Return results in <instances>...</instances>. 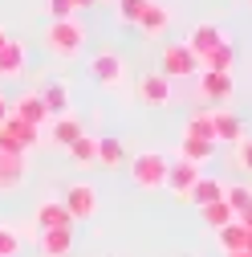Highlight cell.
<instances>
[{
  "instance_id": "6da1fadb",
  "label": "cell",
  "mask_w": 252,
  "mask_h": 257,
  "mask_svg": "<svg viewBox=\"0 0 252 257\" xmlns=\"http://www.w3.org/2000/svg\"><path fill=\"white\" fill-rule=\"evenodd\" d=\"M45 49H49L53 57H61V61L82 57V49H86V25H82L78 17H70V21H49V29H45Z\"/></svg>"
},
{
  "instance_id": "7a4b0ae2",
  "label": "cell",
  "mask_w": 252,
  "mask_h": 257,
  "mask_svg": "<svg viewBox=\"0 0 252 257\" xmlns=\"http://www.w3.org/2000/svg\"><path fill=\"white\" fill-rule=\"evenodd\" d=\"M167 164H171V159H167L163 151H138L134 164H130V180H134V188H142V192L167 188Z\"/></svg>"
},
{
  "instance_id": "3957f363",
  "label": "cell",
  "mask_w": 252,
  "mask_h": 257,
  "mask_svg": "<svg viewBox=\"0 0 252 257\" xmlns=\"http://www.w3.org/2000/svg\"><path fill=\"white\" fill-rule=\"evenodd\" d=\"M159 74H163V78H192V74H200V57L187 49L183 41L163 45V49H159Z\"/></svg>"
},
{
  "instance_id": "277c9868",
  "label": "cell",
  "mask_w": 252,
  "mask_h": 257,
  "mask_svg": "<svg viewBox=\"0 0 252 257\" xmlns=\"http://www.w3.org/2000/svg\"><path fill=\"white\" fill-rule=\"evenodd\" d=\"M8 114L12 118H20L24 126H33V131H41L45 122H53V114L45 110V102H41V94L37 90H28V94H20V98L8 106Z\"/></svg>"
},
{
  "instance_id": "5b68a950",
  "label": "cell",
  "mask_w": 252,
  "mask_h": 257,
  "mask_svg": "<svg viewBox=\"0 0 252 257\" xmlns=\"http://www.w3.org/2000/svg\"><path fill=\"white\" fill-rule=\"evenodd\" d=\"M61 204H66V212H70L74 224L78 220H90L94 212H98V192H94L90 184H70V192L61 196Z\"/></svg>"
},
{
  "instance_id": "8992f818",
  "label": "cell",
  "mask_w": 252,
  "mask_h": 257,
  "mask_svg": "<svg viewBox=\"0 0 252 257\" xmlns=\"http://www.w3.org/2000/svg\"><path fill=\"white\" fill-rule=\"evenodd\" d=\"M122 74H126L122 53L102 49V53H94V57H90V78H94V82H102V86H118V82H122Z\"/></svg>"
},
{
  "instance_id": "52a82bcc",
  "label": "cell",
  "mask_w": 252,
  "mask_h": 257,
  "mask_svg": "<svg viewBox=\"0 0 252 257\" xmlns=\"http://www.w3.org/2000/svg\"><path fill=\"white\" fill-rule=\"evenodd\" d=\"M70 212H66V204L61 200H41L37 204V212H33V229L37 233H53V229H70Z\"/></svg>"
},
{
  "instance_id": "ba28073f",
  "label": "cell",
  "mask_w": 252,
  "mask_h": 257,
  "mask_svg": "<svg viewBox=\"0 0 252 257\" xmlns=\"http://www.w3.org/2000/svg\"><path fill=\"white\" fill-rule=\"evenodd\" d=\"M24 70H28V49H24V41L8 37V45L0 49V78L12 82V78H24Z\"/></svg>"
},
{
  "instance_id": "9c48e42d",
  "label": "cell",
  "mask_w": 252,
  "mask_h": 257,
  "mask_svg": "<svg viewBox=\"0 0 252 257\" xmlns=\"http://www.w3.org/2000/svg\"><path fill=\"white\" fill-rule=\"evenodd\" d=\"M212 135H216V147L220 143H240L244 139V122H240V114H232V110H212Z\"/></svg>"
},
{
  "instance_id": "30bf717a",
  "label": "cell",
  "mask_w": 252,
  "mask_h": 257,
  "mask_svg": "<svg viewBox=\"0 0 252 257\" xmlns=\"http://www.w3.org/2000/svg\"><path fill=\"white\" fill-rule=\"evenodd\" d=\"M220 41H224V33H220L216 25H208V21H204V25H192V29H187V37H183V45L192 49L196 57H208Z\"/></svg>"
},
{
  "instance_id": "8fae6325",
  "label": "cell",
  "mask_w": 252,
  "mask_h": 257,
  "mask_svg": "<svg viewBox=\"0 0 252 257\" xmlns=\"http://www.w3.org/2000/svg\"><path fill=\"white\" fill-rule=\"evenodd\" d=\"M196 180H200V168L196 164H187V159H171V164H167V188L175 192V196L187 200V192L196 188Z\"/></svg>"
},
{
  "instance_id": "7c38bea8",
  "label": "cell",
  "mask_w": 252,
  "mask_h": 257,
  "mask_svg": "<svg viewBox=\"0 0 252 257\" xmlns=\"http://www.w3.org/2000/svg\"><path fill=\"white\" fill-rule=\"evenodd\" d=\"M138 98L146 106H167L171 102V82L163 74H142L138 78Z\"/></svg>"
},
{
  "instance_id": "4fadbf2b",
  "label": "cell",
  "mask_w": 252,
  "mask_h": 257,
  "mask_svg": "<svg viewBox=\"0 0 252 257\" xmlns=\"http://www.w3.org/2000/svg\"><path fill=\"white\" fill-rule=\"evenodd\" d=\"M24 172H28V155H4V151H0V192L20 188Z\"/></svg>"
},
{
  "instance_id": "5bb4252c",
  "label": "cell",
  "mask_w": 252,
  "mask_h": 257,
  "mask_svg": "<svg viewBox=\"0 0 252 257\" xmlns=\"http://www.w3.org/2000/svg\"><path fill=\"white\" fill-rule=\"evenodd\" d=\"M86 131H82V122H78V114H61V118H53V131H49V143L53 147H74L78 139H82Z\"/></svg>"
},
{
  "instance_id": "9a60e30c",
  "label": "cell",
  "mask_w": 252,
  "mask_h": 257,
  "mask_svg": "<svg viewBox=\"0 0 252 257\" xmlns=\"http://www.w3.org/2000/svg\"><path fill=\"white\" fill-rule=\"evenodd\" d=\"M187 200H192L196 208H208V204H216V200H224V180H216V176H200L196 188L187 192Z\"/></svg>"
},
{
  "instance_id": "2e32d148",
  "label": "cell",
  "mask_w": 252,
  "mask_h": 257,
  "mask_svg": "<svg viewBox=\"0 0 252 257\" xmlns=\"http://www.w3.org/2000/svg\"><path fill=\"white\" fill-rule=\"evenodd\" d=\"M200 66L212 70V74H232V70H236V45H232V41H220L208 57H200Z\"/></svg>"
},
{
  "instance_id": "e0dca14e",
  "label": "cell",
  "mask_w": 252,
  "mask_h": 257,
  "mask_svg": "<svg viewBox=\"0 0 252 257\" xmlns=\"http://www.w3.org/2000/svg\"><path fill=\"white\" fill-rule=\"evenodd\" d=\"M167 25H171V9H167V5H159V0H150V5L142 9V17H138V29H142L146 37H159Z\"/></svg>"
},
{
  "instance_id": "ac0fdd59",
  "label": "cell",
  "mask_w": 252,
  "mask_h": 257,
  "mask_svg": "<svg viewBox=\"0 0 252 257\" xmlns=\"http://www.w3.org/2000/svg\"><path fill=\"white\" fill-rule=\"evenodd\" d=\"M70 253H74V224L41 233V257H70Z\"/></svg>"
},
{
  "instance_id": "d6986e66",
  "label": "cell",
  "mask_w": 252,
  "mask_h": 257,
  "mask_svg": "<svg viewBox=\"0 0 252 257\" xmlns=\"http://www.w3.org/2000/svg\"><path fill=\"white\" fill-rule=\"evenodd\" d=\"M200 90L208 94L212 102H224V98H232L236 82H232V74H212V70H204V74H200Z\"/></svg>"
},
{
  "instance_id": "ffe728a7",
  "label": "cell",
  "mask_w": 252,
  "mask_h": 257,
  "mask_svg": "<svg viewBox=\"0 0 252 257\" xmlns=\"http://www.w3.org/2000/svg\"><path fill=\"white\" fill-rule=\"evenodd\" d=\"M216 241H220V253L232 257V253H248V229H240V224H224V229H216Z\"/></svg>"
},
{
  "instance_id": "44dd1931",
  "label": "cell",
  "mask_w": 252,
  "mask_h": 257,
  "mask_svg": "<svg viewBox=\"0 0 252 257\" xmlns=\"http://www.w3.org/2000/svg\"><path fill=\"white\" fill-rule=\"evenodd\" d=\"M41 102H45V110H49L53 118L70 114V86H66V82H49V86L41 90Z\"/></svg>"
},
{
  "instance_id": "7402d4cb",
  "label": "cell",
  "mask_w": 252,
  "mask_h": 257,
  "mask_svg": "<svg viewBox=\"0 0 252 257\" xmlns=\"http://www.w3.org/2000/svg\"><path fill=\"white\" fill-rule=\"evenodd\" d=\"M216 155V143H204V139H192V135H183L179 139V159H187V164H208V159Z\"/></svg>"
},
{
  "instance_id": "603a6c76",
  "label": "cell",
  "mask_w": 252,
  "mask_h": 257,
  "mask_svg": "<svg viewBox=\"0 0 252 257\" xmlns=\"http://www.w3.org/2000/svg\"><path fill=\"white\" fill-rule=\"evenodd\" d=\"M183 135H192V139H204V143H216V135H212V110H196V114H187V126H183Z\"/></svg>"
},
{
  "instance_id": "cb8c5ba5",
  "label": "cell",
  "mask_w": 252,
  "mask_h": 257,
  "mask_svg": "<svg viewBox=\"0 0 252 257\" xmlns=\"http://www.w3.org/2000/svg\"><path fill=\"white\" fill-rule=\"evenodd\" d=\"M122 159H126V147H122V139H114V135L98 139V164H102V168H118Z\"/></svg>"
},
{
  "instance_id": "d4e9b609",
  "label": "cell",
  "mask_w": 252,
  "mask_h": 257,
  "mask_svg": "<svg viewBox=\"0 0 252 257\" xmlns=\"http://www.w3.org/2000/svg\"><path fill=\"white\" fill-rule=\"evenodd\" d=\"M70 159L74 164H82V168H90V164H98V139H90V135H82L74 147H70Z\"/></svg>"
},
{
  "instance_id": "484cf974",
  "label": "cell",
  "mask_w": 252,
  "mask_h": 257,
  "mask_svg": "<svg viewBox=\"0 0 252 257\" xmlns=\"http://www.w3.org/2000/svg\"><path fill=\"white\" fill-rule=\"evenodd\" d=\"M200 216L212 224V229H224V224H232L236 220V212L224 204V200H216V204H208V208H200Z\"/></svg>"
},
{
  "instance_id": "4316f807",
  "label": "cell",
  "mask_w": 252,
  "mask_h": 257,
  "mask_svg": "<svg viewBox=\"0 0 252 257\" xmlns=\"http://www.w3.org/2000/svg\"><path fill=\"white\" fill-rule=\"evenodd\" d=\"M224 204H228L232 212H244V208L252 204V188H244V184H224Z\"/></svg>"
},
{
  "instance_id": "83f0119b",
  "label": "cell",
  "mask_w": 252,
  "mask_h": 257,
  "mask_svg": "<svg viewBox=\"0 0 252 257\" xmlns=\"http://www.w3.org/2000/svg\"><path fill=\"white\" fill-rule=\"evenodd\" d=\"M0 257H20V233L12 224H0Z\"/></svg>"
},
{
  "instance_id": "f1b7e54d",
  "label": "cell",
  "mask_w": 252,
  "mask_h": 257,
  "mask_svg": "<svg viewBox=\"0 0 252 257\" xmlns=\"http://www.w3.org/2000/svg\"><path fill=\"white\" fill-rule=\"evenodd\" d=\"M146 5H150V0H118V21L122 25H138V17H142Z\"/></svg>"
},
{
  "instance_id": "f546056e",
  "label": "cell",
  "mask_w": 252,
  "mask_h": 257,
  "mask_svg": "<svg viewBox=\"0 0 252 257\" xmlns=\"http://www.w3.org/2000/svg\"><path fill=\"white\" fill-rule=\"evenodd\" d=\"M49 17L53 21H70V17H78V9H74V0H49Z\"/></svg>"
},
{
  "instance_id": "4dcf8cb0",
  "label": "cell",
  "mask_w": 252,
  "mask_h": 257,
  "mask_svg": "<svg viewBox=\"0 0 252 257\" xmlns=\"http://www.w3.org/2000/svg\"><path fill=\"white\" fill-rule=\"evenodd\" d=\"M236 164H240L244 172H252V139H248V135L236 143Z\"/></svg>"
},
{
  "instance_id": "1f68e13d",
  "label": "cell",
  "mask_w": 252,
  "mask_h": 257,
  "mask_svg": "<svg viewBox=\"0 0 252 257\" xmlns=\"http://www.w3.org/2000/svg\"><path fill=\"white\" fill-rule=\"evenodd\" d=\"M236 224H240V229H248V233H252V204H248L244 212H236Z\"/></svg>"
},
{
  "instance_id": "d6a6232c",
  "label": "cell",
  "mask_w": 252,
  "mask_h": 257,
  "mask_svg": "<svg viewBox=\"0 0 252 257\" xmlns=\"http://www.w3.org/2000/svg\"><path fill=\"white\" fill-rule=\"evenodd\" d=\"M8 106H12V102L4 98V94H0V122H4V118H8Z\"/></svg>"
},
{
  "instance_id": "836d02e7",
  "label": "cell",
  "mask_w": 252,
  "mask_h": 257,
  "mask_svg": "<svg viewBox=\"0 0 252 257\" xmlns=\"http://www.w3.org/2000/svg\"><path fill=\"white\" fill-rule=\"evenodd\" d=\"M94 5H98V0H74V9L82 13V9H94Z\"/></svg>"
},
{
  "instance_id": "e575fe53",
  "label": "cell",
  "mask_w": 252,
  "mask_h": 257,
  "mask_svg": "<svg viewBox=\"0 0 252 257\" xmlns=\"http://www.w3.org/2000/svg\"><path fill=\"white\" fill-rule=\"evenodd\" d=\"M8 45V33H4V29H0V49H4Z\"/></svg>"
},
{
  "instance_id": "d590c367",
  "label": "cell",
  "mask_w": 252,
  "mask_h": 257,
  "mask_svg": "<svg viewBox=\"0 0 252 257\" xmlns=\"http://www.w3.org/2000/svg\"><path fill=\"white\" fill-rule=\"evenodd\" d=\"M248 253H252V233H248Z\"/></svg>"
},
{
  "instance_id": "8d00e7d4",
  "label": "cell",
  "mask_w": 252,
  "mask_h": 257,
  "mask_svg": "<svg viewBox=\"0 0 252 257\" xmlns=\"http://www.w3.org/2000/svg\"><path fill=\"white\" fill-rule=\"evenodd\" d=\"M232 257H252V253H232Z\"/></svg>"
}]
</instances>
